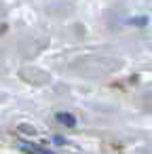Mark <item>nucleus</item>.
Masks as SVG:
<instances>
[{
    "label": "nucleus",
    "mask_w": 152,
    "mask_h": 154,
    "mask_svg": "<svg viewBox=\"0 0 152 154\" xmlns=\"http://www.w3.org/2000/svg\"><path fill=\"white\" fill-rule=\"evenodd\" d=\"M57 118H59V122H64V125H68V127L74 125V116H70V114H66V112L57 114Z\"/></svg>",
    "instance_id": "nucleus-2"
},
{
    "label": "nucleus",
    "mask_w": 152,
    "mask_h": 154,
    "mask_svg": "<svg viewBox=\"0 0 152 154\" xmlns=\"http://www.w3.org/2000/svg\"><path fill=\"white\" fill-rule=\"evenodd\" d=\"M19 148L26 154H53L51 150H47L42 146H36V143H30V141H19Z\"/></svg>",
    "instance_id": "nucleus-1"
}]
</instances>
